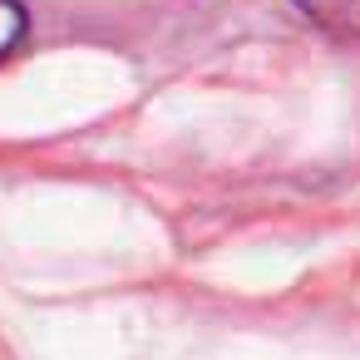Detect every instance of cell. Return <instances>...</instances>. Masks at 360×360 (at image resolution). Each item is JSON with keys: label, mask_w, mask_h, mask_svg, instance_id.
<instances>
[{"label": "cell", "mask_w": 360, "mask_h": 360, "mask_svg": "<svg viewBox=\"0 0 360 360\" xmlns=\"http://www.w3.org/2000/svg\"><path fill=\"white\" fill-rule=\"evenodd\" d=\"M25 35V11H20V0H0V60H6Z\"/></svg>", "instance_id": "cell-2"}, {"label": "cell", "mask_w": 360, "mask_h": 360, "mask_svg": "<svg viewBox=\"0 0 360 360\" xmlns=\"http://www.w3.org/2000/svg\"><path fill=\"white\" fill-rule=\"evenodd\" d=\"M296 11L335 40H360V0H296Z\"/></svg>", "instance_id": "cell-1"}]
</instances>
